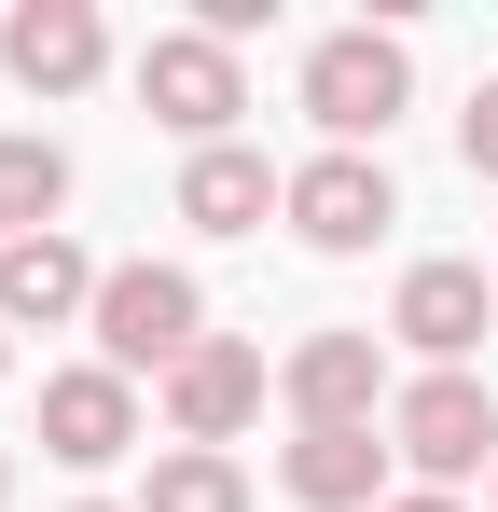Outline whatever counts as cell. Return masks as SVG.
Returning a JSON list of instances; mask_svg holds the SVG:
<instances>
[{"label": "cell", "mask_w": 498, "mask_h": 512, "mask_svg": "<svg viewBox=\"0 0 498 512\" xmlns=\"http://www.w3.org/2000/svg\"><path fill=\"white\" fill-rule=\"evenodd\" d=\"M194 346H208V291L180 263H111L97 277V360L111 374H180Z\"/></svg>", "instance_id": "cell-1"}, {"label": "cell", "mask_w": 498, "mask_h": 512, "mask_svg": "<svg viewBox=\"0 0 498 512\" xmlns=\"http://www.w3.org/2000/svg\"><path fill=\"white\" fill-rule=\"evenodd\" d=\"M415 97V56L388 28H332L319 56H305V111L332 125V153H360V139H388V111Z\"/></svg>", "instance_id": "cell-2"}, {"label": "cell", "mask_w": 498, "mask_h": 512, "mask_svg": "<svg viewBox=\"0 0 498 512\" xmlns=\"http://www.w3.org/2000/svg\"><path fill=\"white\" fill-rule=\"evenodd\" d=\"M139 97H153V125H180L194 153H222V139H236V111H249V70H236V42L166 28L153 56H139Z\"/></svg>", "instance_id": "cell-3"}, {"label": "cell", "mask_w": 498, "mask_h": 512, "mask_svg": "<svg viewBox=\"0 0 498 512\" xmlns=\"http://www.w3.org/2000/svg\"><path fill=\"white\" fill-rule=\"evenodd\" d=\"M388 457H415L429 499H443L457 471H485V457H498V402L471 388V374H415L402 402H388Z\"/></svg>", "instance_id": "cell-4"}, {"label": "cell", "mask_w": 498, "mask_h": 512, "mask_svg": "<svg viewBox=\"0 0 498 512\" xmlns=\"http://www.w3.org/2000/svg\"><path fill=\"white\" fill-rule=\"evenodd\" d=\"M388 222H402V194H388L374 153H319V167H291V236H305V250H374Z\"/></svg>", "instance_id": "cell-5"}, {"label": "cell", "mask_w": 498, "mask_h": 512, "mask_svg": "<svg viewBox=\"0 0 498 512\" xmlns=\"http://www.w3.org/2000/svg\"><path fill=\"white\" fill-rule=\"evenodd\" d=\"M125 443H139V388H125L111 360L42 374V457H56V471H111Z\"/></svg>", "instance_id": "cell-6"}, {"label": "cell", "mask_w": 498, "mask_h": 512, "mask_svg": "<svg viewBox=\"0 0 498 512\" xmlns=\"http://www.w3.org/2000/svg\"><path fill=\"white\" fill-rule=\"evenodd\" d=\"M277 388H291L305 429H374V416H388V360H374V333H305Z\"/></svg>", "instance_id": "cell-7"}, {"label": "cell", "mask_w": 498, "mask_h": 512, "mask_svg": "<svg viewBox=\"0 0 498 512\" xmlns=\"http://www.w3.org/2000/svg\"><path fill=\"white\" fill-rule=\"evenodd\" d=\"M166 416H180V443H208V457H222V443L263 416V346L208 333L194 360H180V374H166Z\"/></svg>", "instance_id": "cell-8"}, {"label": "cell", "mask_w": 498, "mask_h": 512, "mask_svg": "<svg viewBox=\"0 0 498 512\" xmlns=\"http://www.w3.org/2000/svg\"><path fill=\"white\" fill-rule=\"evenodd\" d=\"M388 333H402L429 374H457V360L485 346V277H471V263H415L402 305H388Z\"/></svg>", "instance_id": "cell-9"}, {"label": "cell", "mask_w": 498, "mask_h": 512, "mask_svg": "<svg viewBox=\"0 0 498 512\" xmlns=\"http://www.w3.org/2000/svg\"><path fill=\"white\" fill-rule=\"evenodd\" d=\"M97 56H111V28H97L83 0H28V14L0 28V70H14V84H42V97L97 84Z\"/></svg>", "instance_id": "cell-10"}, {"label": "cell", "mask_w": 498, "mask_h": 512, "mask_svg": "<svg viewBox=\"0 0 498 512\" xmlns=\"http://www.w3.org/2000/svg\"><path fill=\"white\" fill-rule=\"evenodd\" d=\"M277 485L305 512H388V443H374V429H305V443L277 457Z\"/></svg>", "instance_id": "cell-11"}, {"label": "cell", "mask_w": 498, "mask_h": 512, "mask_svg": "<svg viewBox=\"0 0 498 512\" xmlns=\"http://www.w3.org/2000/svg\"><path fill=\"white\" fill-rule=\"evenodd\" d=\"M263 208H291V180L263 167L249 139H222V153L180 167V222H194V236H263Z\"/></svg>", "instance_id": "cell-12"}, {"label": "cell", "mask_w": 498, "mask_h": 512, "mask_svg": "<svg viewBox=\"0 0 498 512\" xmlns=\"http://www.w3.org/2000/svg\"><path fill=\"white\" fill-rule=\"evenodd\" d=\"M0 319H14V333L97 319V263H83L70 236H28V250H0Z\"/></svg>", "instance_id": "cell-13"}, {"label": "cell", "mask_w": 498, "mask_h": 512, "mask_svg": "<svg viewBox=\"0 0 498 512\" xmlns=\"http://www.w3.org/2000/svg\"><path fill=\"white\" fill-rule=\"evenodd\" d=\"M56 208H70V153L56 139H0V250L56 236Z\"/></svg>", "instance_id": "cell-14"}, {"label": "cell", "mask_w": 498, "mask_h": 512, "mask_svg": "<svg viewBox=\"0 0 498 512\" xmlns=\"http://www.w3.org/2000/svg\"><path fill=\"white\" fill-rule=\"evenodd\" d=\"M139 512H249V471L208 457V443H180V457H153V499Z\"/></svg>", "instance_id": "cell-15"}, {"label": "cell", "mask_w": 498, "mask_h": 512, "mask_svg": "<svg viewBox=\"0 0 498 512\" xmlns=\"http://www.w3.org/2000/svg\"><path fill=\"white\" fill-rule=\"evenodd\" d=\"M457 153H471V180H498V84L457 111Z\"/></svg>", "instance_id": "cell-16"}, {"label": "cell", "mask_w": 498, "mask_h": 512, "mask_svg": "<svg viewBox=\"0 0 498 512\" xmlns=\"http://www.w3.org/2000/svg\"><path fill=\"white\" fill-rule=\"evenodd\" d=\"M388 512H457V499H388Z\"/></svg>", "instance_id": "cell-17"}, {"label": "cell", "mask_w": 498, "mask_h": 512, "mask_svg": "<svg viewBox=\"0 0 498 512\" xmlns=\"http://www.w3.org/2000/svg\"><path fill=\"white\" fill-rule=\"evenodd\" d=\"M0 499H14V457H0Z\"/></svg>", "instance_id": "cell-18"}, {"label": "cell", "mask_w": 498, "mask_h": 512, "mask_svg": "<svg viewBox=\"0 0 498 512\" xmlns=\"http://www.w3.org/2000/svg\"><path fill=\"white\" fill-rule=\"evenodd\" d=\"M0 374H14V346H0Z\"/></svg>", "instance_id": "cell-19"}, {"label": "cell", "mask_w": 498, "mask_h": 512, "mask_svg": "<svg viewBox=\"0 0 498 512\" xmlns=\"http://www.w3.org/2000/svg\"><path fill=\"white\" fill-rule=\"evenodd\" d=\"M83 512H111V499H83Z\"/></svg>", "instance_id": "cell-20"}]
</instances>
